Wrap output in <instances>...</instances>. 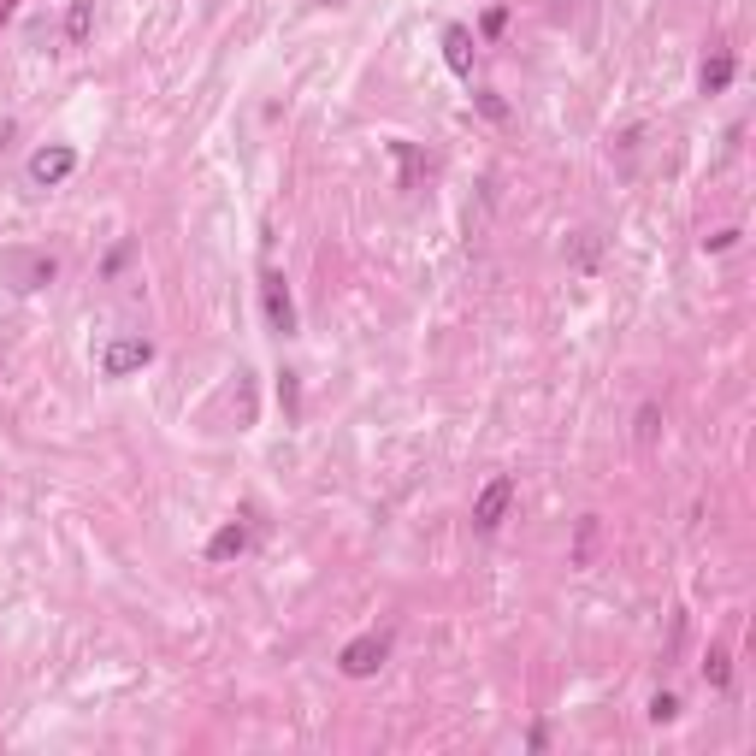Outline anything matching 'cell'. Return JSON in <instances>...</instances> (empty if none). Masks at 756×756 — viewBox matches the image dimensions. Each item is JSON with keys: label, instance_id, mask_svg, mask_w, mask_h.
Instances as JSON below:
<instances>
[{"label": "cell", "instance_id": "obj_1", "mask_svg": "<svg viewBox=\"0 0 756 756\" xmlns=\"http://www.w3.org/2000/svg\"><path fill=\"white\" fill-rule=\"evenodd\" d=\"M384 656H390V632H361V638L343 644L337 668H343L349 680H373L378 668H384Z\"/></svg>", "mask_w": 756, "mask_h": 756}, {"label": "cell", "instance_id": "obj_2", "mask_svg": "<svg viewBox=\"0 0 756 756\" xmlns=\"http://www.w3.org/2000/svg\"><path fill=\"white\" fill-rule=\"evenodd\" d=\"M71 172H77V148H71V142H48V148H36V154H30V184H36V189L65 184Z\"/></svg>", "mask_w": 756, "mask_h": 756}, {"label": "cell", "instance_id": "obj_3", "mask_svg": "<svg viewBox=\"0 0 756 756\" xmlns=\"http://www.w3.org/2000/svg\"><path fill=\"white\" fill-rule=\"evenodd\" d=\"M148 361H154V343H148V337H113L107 355H101V373L107 378H130V373H142Z\"/></svg>", "mask_w": 756, "mask_h": 756}, {"label": "cell", "instance_id": "obj_4", "mask_svg": "<svg viewBox=\"0 0 756 756\" xmlns=\"http://www.w3.org/2000/svg\"><path fill=\"white\" fill-rule=\"evenodd\" d=\"M508 503H514V479L497 473V479L473 497V526H479V532H497V526H503V514H508Z\"/></svg>", "mask_w": 756, "mask_h": 756}, {"label": "cell", "instance_id": "obj_5", "mask_svg": "<svg viewBox=\"0 0 756 756\" xmlns=\"http://www.w3.org/2000/svg\"><path fill=\"white\" fill-rule=\"evenodd\" d=\"M260 302H266V325H272L278 337H290V331H296V302H290V284H284L278 272H266V278H260Z\"/></svg>", "mask_w": 756, "mask_h": 756}, {"label": "cell", "instance_id": "obj_6", "mask_svg": "<svg viewBox=\"0 0 756 756\" xmlns=\"http://www.w3.org/2000/svg\"><path fill=\"white\" fill-rule=\"evenodd\" d=\"M6 272H12V290H42V284H54L60 260L54 254H12Z\"/></svg>", "mask_w": 756, "mask_h": 756}, {"label": "cell", "instance_id": "obj_7", "mask_svg": "<svg viewBox=\"0 0 756 756\" xmlns=\"http://www.w3.org/2000/svg\"><path fill=\"white\" fill-rule=\"evenodd\" d=\"M443 65L455 77H473V30L467 24H443Z\"/></svg>", "mask_w": 756, "mask_h": 756}, {"label": "cell", "instance_id": "obj_8", "mask_svg": "<svg viewBox=\"0 0 756 756\" xmlns=\"http://www.w3.org/2000/svg\"><path fill=\"white\" fill-rule=\"evenodd\" d=\"M243 550H249V526H243V520H225V526L207 538V562H219V567L237 562Z\"/></svg>", "mask_w": 756, "mask_h": 756}, {"label": "cell", "instance_id": "obj_9", "mask_svg": "<svg viewBox=\"0 0 756 756\" xmlns=\"http://www.w3.org/2000/svg\"><path fill=\"white\" fill-rule=\"evenodd\" d=\"M733 71H739V60L721 48V54H709V60H703V71H697V89H703V95H721V89L733 83Z\"/></svg>", "mask_w": 756, "mask_h": 756}, {"label": "cell", "instance_id": "obj_10", "mask_svg": "<svg viewBox=\"0 0 756 756\" xmlns=\"http://www.w3.org/2000/svg\"><path fill=\"white\" fill-rule=\"evenodd\" d=\"M89 30H95V0H71V12H65V42H89Z\"/></svg>", "mask_w": 756, "mask_h": 756}, {"label": "cell", "instance_id": "obj_11", "mask_svg": "<svg viewBox=\"0 0 756 756\" xmlns=\"http://www.w3.org/2000/svg\"><path fill=\"white\" fill-rule=\"evenodd\" d=\"M703 680H709L715 692H727V680H733V668H727V650H709V662H703Z\"/></svg>", "mask_w": 756, "mask_h": 756}, {"label": "cell", "instance_id": "obj_12", "mask_svg": "<svg viewBox=\"0 0 756 756\" xmlns=\"http://www.w3.org/2000/svg\"><path fill=\"white\" fill-rule=\"evenodd\" d=\"M278 402L290 420H302V390H296V373H278Z\"/></svg>", "mask_w": 756, "mask_h": 756}, {"label": "cell", "instance_id": "obj_13", "mask_svg": "<svg viewBox=\"0 0 756 756\" xmlns=\"http://www.w3.org/2000/svg\"><path fill=\"white\" fill-rule=\"evenodd\" d=\"M656 432H662V408L644 402V408H638V443H656Z\"/></svg>", "mask_w": 756, "mask_h": 756}, {"label": "cell", "instance_id": "obj_14", "mask_svg": "<svg viewBox=\"0 0 756 756\" xmlns=\"http://www.w3.org/2000/svg\"><path fill=\"white\" fill-rule=\"evenodd\" d=\"M674 715H680V697H674V692L650 697V721H674Z\"/></svg>", "mask_w": 756, "mask_h": 756}, {"label": "cell", "instance_id": "obj_15", "mask_svg": "<svg viewBox=\"0 0 756 756\" xmlns=\"http://www.w3.org/2000/svg\"><path fill=\"white\" fill-rule=\"evenodd\" d=\"M503 24H508V12L503 6H491V12H485V36H503Z\"/></svg>", "mask_w": 756, "mask_h": 756}, {"label": "cell", "instance_id": "obj_16", "mask_svg": "<svg viewBox=\"0 0 756 756\" xmlns=\"http://www.w3.org/2000/svg\"><path fill=\"white\" fill-rule=\"evenodd\" d=\"M739 243V231H715V237H703V249H733Z\"/></svg>", "mask_w": 756, "mask_h": 756}, {"label": "cell", "instance_id": "obj_17", "mask_svg": "<svg viewBox=\"0 0 756 756\" xmlns=\"http://www.w3.org/2000/svg\"><path fill=\"white\" fill-rule=\"evenodd\" d=\"M6 18H12V0H0V24H6Z\"/></svg>", "mask_w": 756, "mask_h": 756}, {"label": "cell", "instance_id": "obj_18", "mask_svg": "<svg viewBox=\"0 0 756 756\" xmlns=\"http://www.w3.org/2000/svg\"><path fill=\"white\" fill-rule=\"evenodd\" d=\"M6 136H12V119H0V142H6Z\"/></svg>", "mask_w": 756, "mask_h": 756}, {"label": "cell", "instance_id": "obj_19", "mask_svg": "<svg viewBox=\"0 0 756 756\" xmlns=\"http://www.w3.org/2000/svg\"><path fill=\"white\" fill-rule=\"evenodd\" d=\"M319 6H343V0H319Z\"/></svg>", "mask_w": 756, "mask_h": 756}]
</instances>
